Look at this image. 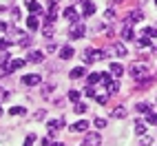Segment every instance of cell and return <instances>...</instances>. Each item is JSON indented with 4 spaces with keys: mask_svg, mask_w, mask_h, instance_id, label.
I'll return each mask as SVG.
<instances>
[{
    "mask_svg": "<svg viewBox=\"0 0 157 146\" xmlns=\"http://www.w3.org/2000/svg\"><path fill=\"white\" fill-rule=\"evenodd\" d=\"M137 111H140V113H151V104L140 102V104H137Z\"/></svg>",
    "mask_w": 157,
    "mask_h": 146,
    "instance_id": "cell-22",
    "label": "cell"
},
{
    "mask_svg": "<svg viewBox=\"0 0 157 146\" xmlns=\"http://www.w3.org/2000/svg\"><path fill=\"white\" fill-rule=\"evenodd\" d=\"M146 115H148V117H146V122H148V124H155V126H157V113H146Z\"/></svg>",
    "mask_w": 157,
    "mask_h": 146,
    "instance_id": "cell-28",
    "label": "cell"
},
{
    "mask_svg": "<svg viewBox=\"0 0 157 146\" xmlns=\"http://www.w3.org/2000/svg\"><path fill=\"white\" fill-rule=\"evenodd\" d=\"M102 29H104L102 22H95V25H93V31H102Z\"/></svg>",
    "mask_w": 157,
    "mask_h": 146,
    "instance_id": "cell-42",
    "label": "cell"
},
{
    "mask_svg": "<svg viewBox=\"0 0 157 146\" xmlns=\"http://www.w3.org/2000/svg\"><path fill=\"white\" fill-rule=\"evenodd\" d=\"M47 2H49V7H56V5H58V0H47Z\"/></svg>",
    "mask_w": 157,
    "mask_h": 146,
    "instance_id": "cell-46",
    "label": "cell"
},
{
    "mask_svg": "<svg viewBox=\"0 0 157 146\" xmlns=\"http://www.w3.org/2000/svg\"><path fill=\"white\" fill-rule=\"evenodd\" d=\"M27 7H29L31 13H36V11H40V9H42V7H40V2H36V0H27Z\"/></svg>",
    "mask_w": 157,
    "mask_h": 146,
    "instance_id": "cell-19",
    "label": "cell"
},
{
    "mask_svg": "<svg viewBox=\"0 0 157 146\" xmlns=\"http://www.w3.org/2000/svg\"><path fill=\"white\" fill-rule=\"evenodd\" d=\"M95 102L98 104H106L109 102V95H95Z\"/></svg>",
    "mask_w": 157,
    "mask_h": 146,
    "instance_id": "cell-34",
    "label": "cell"
},
{
    "mask_svg": "<svg viewBox=\"0 0 157 146\" xmlns=\"http://www.w3.org/2000/svg\"><path fill=\"white\" fill-rule=\"evenodd\" d=\"M60 58H62V60H71V58H73V49H71V47H62V49H60Z\"/></svg>",
    "mask_w": 157,
    "mask_h": 146,
    "instance_id": "cell-16",
    "label": "cell"
},
{
    "mask_svg": "<svg viewBox=\"0 0 157 146\" xmlns=\"http://www.w3.org/2000/svg\"><path fill=\"white\" fill-rule=\"evenodd\" d=\"M89 124H91V122H86V120H80V122H75V124L71 126V131H73V133H84V131L89 129Z\"/></svg>",
    "mask_w": 157,
    "mask_h": 146,
    "instance_id": "cell-8",
    "label": "cell"
},
{
    "mask_svg": "<svg viewBox=\"0 0 157 146\" xmlns=\"http://www.w3.org/2000/svg\"><path fill=\"white\" fill-rule=\"evenodd\" d=\"M102 82H104V84H106V86H109V84H111V82H113V80H111V75H109V73H104V75H102Z\"/></svg>",
    "mask_w": 157,
    "mask_h": 146,
    "instance_id": "cell-39",
    "label": "cell"
},
{
    "mask_svg": "<svg viewBox=\"0 0 157 146\" xmlns=\"http://www.w3.org/2000/svg\"><path fill=\"white\" fill-rule=\"evenodd\" d=\"M155 5H157V0H155Z\"/></svg>",
    "mask_w": 157,
    "mask_h": 146,
    "instance_id": "cell-49",
    "label": "cell"
},
{
    "mask_svg": "<svg viewBox=\"0 0 157 146\" xmlns=\"http://www.w3.org/2000/svg\"><path fill=\"white\" fill-rule=\"evenodd\" d=\"M155 104H157V102H155Z\"/></svg>",
    "mask_w": 157,
    "mask_h": 146,
    "instance_id": "cell-50",
    "label": "cell"
},
{
    "mask_svg": "<svg viewBox=\"0 0 157 146\" xmlns=\"http://www.w3.org/2000/svg\"><path fill=\"white\" fill-rule=\"evenodd\" d=\"M111 73H113V75H122V73H124V67H122V64H111Z\"/></svg>",
    "mask_w": 157,
    "mask_h": 146,
    "instance_id": "cell-21",
    "label": "cell"
},
{
    "mask_svg": "<svg viewBox=\"0 0 157 146\" xmlns=\"http://www.w3.org/2000/svg\"><path fill=\"white\" fill-rule=\"evenodd\" d=\"M109 53L106 51H93V49H84L82 51V60L84 62H98V60H104Z\"/></svg>",
    "mask_w": 157,
    "mask_h": 146,
    "instance_id": "cell-1",
    "label": "cell"
},
{
    "mask_svg": "<svg viewBox=\"0 0 157 146\" xmlns=\"http://www.w3.org/2000/svg\"><path fill=\"white\" fill-rule=\"evenodd\" d=\"M111 115H113L115 120H122V117H126V109H124V106H115V109L111 111Z\"/></svg>",
    "mask_w": 157,
    "mask_h": 146,
    "instance_id": "cell-14",
    "label": "cell"
},
{
    "mask_svg": "<svg viewBox=\"0 0 157 146\" xmlns=\"http://www.w3.org/2000/svg\"><path fill=\"white\" fill-rule=\"evenodd\" d=\"M64 16L71 20V22H75V20H78V11H75V7H69L67 11H64Z\"/></svg>",
    "mask_w": 157,
    "mask_h": 146,
    "instance_id": "cell-18",
    "label": "cell"
},
{
    "mask_svg": "<svg viewBox=\"0 0 157 146\" xmlns=\"http://www.w3.org/2000/svg\"><path fill=\"white\" fill-rule=\"evenodd\" d=\"M40 82H42V78L36 75V73H31V75H25V78H22V84H25V86H36V84H40Z\"/></svg>",
    "mask_w": 157,
    "mask_h": 146,
    "instance_id": "cell-3",
    "label": "cell"
},
{
    "mask_svg": "<svg viewBox=\"0 0 157 146\" xmlns=\"http://www.w3.org/2000/svg\"><path fill=\"white\" fill-rule=\"evenodd\" d=\"M98 82H102V75H100V73H91V75H89V84L93 86V84H98Z\"/></svg>",
    "mask_w": 157,
    "mask_h": 146,
    "instance_id": "cell-20",
    "label": "cell"
},
{
    "mask_svg": "<svg viewBox=\"0 0 157 146\" xmlns=\"http://www.w3.org/2000/svg\"><path fill=\"white\" fill-rule=\"evenodd\" d=\"M9 27H7V22H0V31H7Z\"/></svg>",
    "mask_w": 157,
    "mask_h": 146,
    "instance_id": "cell-45",
    "label": "cell"
},
{
    "mask_svg": "<svg viewBox=\"0 0 157 146\" xmlns=\"http://www.w3.org/2000/svg\"><path fill=\"white\" fill-rule=\"evenodd\" d=\"M11 16H13V20H20V9H11Z\"/></svg>",
    "mask_w": 157,
    "mask_h": 146,
    "instance_id": "cell-41",
    "label": "cell"
},
{
    "mask_svg": "<svg viewBox=\"0 0 157 146\" xmlns=\"http://www.w3.org/2000/svg\"><path fill=\"white\" fill-rule=\"evenodd\" d=\"M73 111H75V113H80V115H82V113H86V104H75V109H73Z\"/></svg>",
    "mask_w": 157,
    "mask_h": 146,
    "instance_id": "cell-30",
    "label": "cell"
},
{
    "mask_svg": "<svg viewBox=\"0 0 157 146\" xmlns=\"http://www.w3.org/2000/svg\"><path fill=\"white\" fill-rule=\"evenodd\" d=\"M69 75H71V80H78V78H84V75H86V71L82 69V67H75V69L69 73Z\"/></svg>",
    "mask_w": 157,
    "mask_h": 146,
    "instance_id": "cell-15",
    "label": "cell"
},
{
    "mask_svg": "<svg viewBox=\"0 0 157 146\" xmlns=\"http://www.w3.org/2000/svg\"><path fill=\"white\" fill-rule=\"evenodd\" d=\"M0 115H2V106H0Z\"/></svg>",
    "mask_w": 157,
    "mask_h": 146,
    "instance_id": "cell-48",
    "label": "cell"
},
{
    "mask_svg": "<svg viewBox=\"0 0 157 146\" xmlns=\"http://www.w3.org/2000/svg\"><path fill=\"white\" fill-rule=\"evenodd\" d=\"M9 44H11V40H0V49H7Z\"/></svg>",
    "mask_w": 157,
    "mask_h": 146,
    "instance_id": "cell-40",
    "label": "cell"
},
{
    "mask_svg": "<svg viewBox=\"0 0 157 146\" xmlns=\"http://www.w3.org/2000/svg\"><path fill=\"white\" fill-rule=\"evenodd\" d=\"M106 18H109V20H113V18H115V11H113V9H109V11H106Z\"/></svg>",
    "mask_w": 157,
    "mask_h": 146,
    "instance_id": "cell-44",
    "label": "cell"
},
{
    "mask_svg": "<svg viewBox=\"0 0 157 146\" xmlns=\"http://www.w3.org/2000/svg\"><path fill=\"white\" fill-rule=\"evenodd\" d=\"M146 75H148V67H146V64H140V62H137V64L131 67V78H135V80H144Z\"/></svg>",
    "mask_w": 157,
    "mask_h": 146,
    "instance_id": "cell-2",
    "label": "cell"
},
{
    "mask_svg": "<svg viewBox=\"0 0 157 146\" xmlns=\"http://www.w3.org/2000/svg\"><path fill=\"white\" fill-rule=\"evenodd\" d=\"M33 117H36L38 122H40V120H44V117H47V111H44V109H42V111H38V113H36Z\"/></svg>",
    "mask_w": 157,
    "mask_h": 146,
    "instance_id": "cell-35",
    "label": "cell"
},
{
    "mask_svg": "<svg viewBox=\"0 0 157 146\" xmlns=\"http://www.w3.org/2000/svg\"><path fill=\"white\" fill-rule=\"evenodd\" d=\"M140 144H142V146H151V144H153V137H151V135H144V137L140 140Z\"/></svg>",
    "mask_w": 157,
    "mask_h": 146,
    "instance_id": "cell-29",
    "label": "cell"
},
{
    "mask_svg": "<svg viewBox=\"0 0 157 146\" xmlns=\"http://www.w3.org/2000/svg\"><path fill=\"white\" fill-rule=\"evenodd\" d=\"M51 146H64V144H60V142H56V144H51Z\"/></svg>",
    "mask_w": 157,
    "mask_h": 146,
    "instance_id": "cell-47",
    "label": "cell"
},
{
    "mask_svg": "<svg viewBox=\"0 0 157 146\" xmlns=\"http://www.w3.org/2000/svg\"><path fill=\"white\" fill-rule=\"evenodd\" d=\"M69 36H71L73 40L82 38V36H84V25H80V22H78V25H73V27H71V33H69Z\"/></svg>",
    "mask_w": 157,
    "mask_h": 146,
    "instance_id": "cell-5",
    "label": "cell"
},
{
    "mask_svg": "<svg viewBox=\"0 0 157 146\" xmlns=\"http://www.w3.org/2000/svg\"><path fill=\"white\" fill-rule=\"evenodd\" d=\"M106 91H109L111 95H113V93H117V91H120V84H117V82H111V84L106 86Z\"/></svg>",
    "mask_w": 157,
    "mask_h": 146,
    "instance_id": "cell-26",
    "label": "cell"
},
{
    "mask_svg": "<svg viewBox=\"0 0 157 146\" xmlns=\"http://www.w3.org/2000/svg\"><path fill=\"white\" fill-rule=\"evenodd\" d=\"M82 7H84V9H82V13H84V16H93V13H95V5L89 2V0H84Z\"/></svg>",
    "mask_w": 157,
    "mask_h": 146,
    "instance_id": "cell-11",
    "label": "cell"
},
{
    "mask_svg": "<svg viewBox=\"0 0 157 146\" xmlns=\"http://www.w3.org/2000/svg\"><path fill=\"white\" fill-rule=\"evenodd\" d=\"M122 38H124V40H133V38H135V31H133V25H128V22H126V25L122 27Z\"/></svg>",
    "mask_w": 157,
    "mask_h": 146,
    "instance_id": "cell-9",
    "label": "cell"
},
{
    "mask_svg": "<svg viewBox=\"0 0 157 146\" xmlns=\"http://www.w3.org/2000/svg\"><path fill=\"white\" fill-rule=\"evenodd\" d=\"M84 93H86V95H89V98H95V89H93L91 84L86 86V91H84Z\"/></svg>",
    "mask_w": 157,
    "mask_h": 146,
    "instance_id": "cell-37",
    "label": "cell"
},
{
    "mask_svg": "<svg viewBox=\"0 0 157 146\" xmlns=\"http://www.w3.org/2000/svg\"><path fill=\"white\" fill-rule=\"evenodd\" d=\"M69 100L71 102H80V91H69Z\"/></svg>",
    "mask_w": 157,
    "mask_h": 146,
    "instance_id": "cell-27",
    "label": "cell"
},
{
    "mask_svg": "<svg viewBox=\"0 0 157 146\" xmlns=\"http://www.w3.org/2000/svg\"><path fill=\"white\" fill-rule=\"evenodd\" d=\"M47 126H49V133L53 135V133H58L62 126H64V120H51V122H47Z\"/></svg>",
    "mask_w": 157,
    "mask_h": 146,
    "instance_id": "cell-6",
    "label": "cell"
},
{
    "mask_svg": "<svg viewBox=\"0 0 157 146\" xmlns=\"http://www.w3.org/2000/svg\"><path fill=\"white\" fill-rule=\"evenodd\" d=\"M93 124H95L98 129H104V126H106V120H102V117H95V120H93Z\"/></svg>",
    "mask_w": 157,
    "mask_h": 146,
    "instance_id": "cell-31",
    "label": "cell"
},
{
    "mask_svg": "<svg viewBox=\"0 0 157 146\" xmlns=\"http://www.w3.org/2000/svg\"><path fill=\"white\" fill-rule=\"evenodd\" d=\"M100 144H102V137L98 133H89L86 140H84V146H100Z\"/></svg>",
    "mask_w": 157,
    "mask_h": 146,
    "instance_id": "cell-4",
    "label": "cell"
},
{
    "mask_svg": "<svg viewBox=\"0 0 157 146\" xmlns=\"http://www.w3.org/2000/svg\"><path fill=\"white\" fill-rule=\"evenodd\" d=\"M9 113H11V115H22V113H25V106H11V109H9Z\"/></svg>",
    "mask_w": 157,
    "mask_h": 146,
    "instance_id": "cell-24",
    "label": "cell"
},
{
    "mask_svg": "<svg viewBox=\"0 0 157 146\" xmlns=\"http://www.w3.org/2000/svg\"><path fill=\"white\" fill-rule=\"evenodd\" d=\"M9 95H11V93H9V91H5L2 86H0V100H9Z\"/></svg>",
    "mask_w": 157,
    "mask_h": 146,
    "instance_id": "cell-36",
    "label": "cell"
},
{
    "mask_svg": "<svg viewBox=\"0 0 157 146\" xmlns=\"http://www.w3.org/2000/svg\"><path fill=\"white\" fill-rule=\"evenodd\" d=\"M142 20H144V13L137 9V11H131V13H128L126 22H128V25H135V22H142Z\"/></svg>",
    "mask_w": 157,
    "mask_h": 146,
    "instance_id": "cell-7",
    "label": "cell"
},
{
    "mask_svg": "<svg viewBox=\"0 0 157 146\" xmlns=\"http://www.w3.org/2000/svg\"><path fill=\"white\" fill-rule=\"evenodd\" d=\"M42 60H44L42 51H29V56H27V62H42Z\"/></svg>",
    "mask_w": 157,
    "mask_h": 146,
    "instance_id": "cell-10",
    "label": "cell"
},
{
    "mask_svg": "<svg viewBox=\"0 0 157 146\" xmlns=\"http://www.w3.org/2000/svg\"><path fill=\"white\" fill-rule=\"evenodd\" d=\"M25 58H18V60H13V62H9V73H11V71H16V69H22L25 67Z\"/></svg>",
    "mask_w": 157,
    "mask_h": 146,
    "instance_id": "cell-13",
    "label": "cell"
},
{
    "mask_svg": "<svg viewBox=\"0 0 157 146\" xmlns=\"http://www.w3.org/2000/svg\"><path fill=\"white\" fill-rule=\"evenodd\" d=\"M146 131V124L142 122V120H137V124H135V133H137V135H142Z\"/></svg>",
    "mask_w": 157,
    "mask_h": 146,
    "instance_id": "cell-23",
    "label": "cell"
},
{
    "mask_svg": "<svg viewBox=\"0 0 157 146\" xmlns=\"http://www.w3.org/2000/svg\"><path fill=\"white\" fill-rule=\"evenodd\" d=\"M53 93V84H44V89H42V95H51Z\"/></svg>",
    "mask_w": 157,
    "mask_h": 146,
    "instance_id": "cell-33",
    "label": "cell"
},
{
    "mask_svg": "<svg viewBox=\"0 0 157 146\" xmlns=\"http://www.w3.org/2000/svg\"><path fill=\"white\" fill-rule=\"evenodd\" d=\"M144 36H148V38H157V29L146 27V29H144Z\"/></svg>",
    "mask_w": 157,
    "mask_h": 146,
    "instance_id": "cell-25",
    "label": "cell"
},
{
    "mask_svg": "<svg viewBox=\"0 0 157 146\" xmlns=\"http://www.w3.org/2000/svg\"><path fill=\"white\" fill-rule=\"evenodd\" d=\"M113 53L117 56V58H124V56H126V47H124L122 42H115L113 44Z\"/></svg>",
    "mask_w": 157,
    "mask_h": 146,
    "instance_id": "cell-12",
    "label": "cell"
},
{
    "mask_svg": "<svg viewBox=\"0 0 157 146\" xmlns=\"http://www.w3.org/2000/svg\"><path fill=\"white\" fill-rule=\"evenodd\" d=\"M42 33H44L47 38H51V36H53V27H51V25H47V27L42 29Z\"/></svg>",
    "mask_w": 157,
    "mask_h": 146,
    "instance_id": "cell-32",
    "label": "cell"
},
{
    "mask_svg": "<svg viewBox=\"0 0 157 146\" xmlns=\"http://www.w3.org/2000/svg\"><path fill=\"white\" fill-rule=\"evenodd\" d=\"M27 27H29L31 31H36V29L40 27V22H38V18H36V16H29V18H27Z\"/></svg>",
    "mask_w": 157,
    "mask_h": 146,
    "instance_id": "cell-17",
    "label": "cell"
},
{
    "mask_svg": "<svg viewBox=\"0 0 157 146\" xmlns=\"http://www.w3.org/2000/svg\"><path fill=\"white\" fill-rule=\"evenodd\" d=\"M53 142H51V137H42V146H51Z\"/></svg>",
    "mask_w": 157,
    "mask_h": 146,
    "instance_id": "cell-43",
    "label": "cell"
},
{
    "mask_svg": "<svg viewBox=\"0 0 157 146\" xmlns=\"http://www.w3.org/2000/svg\"><path fill=\"white\" fill-rule=\"evenodd\" d=\"M33 142H36V137H33V135H29V137L25 140V144H22V146H33Z\"/></svg>",
    "mask_w": 157,
    "mask_h": 146,
    "instance_id": "cell-38",
    "label": "cell"
}]
</instances>
